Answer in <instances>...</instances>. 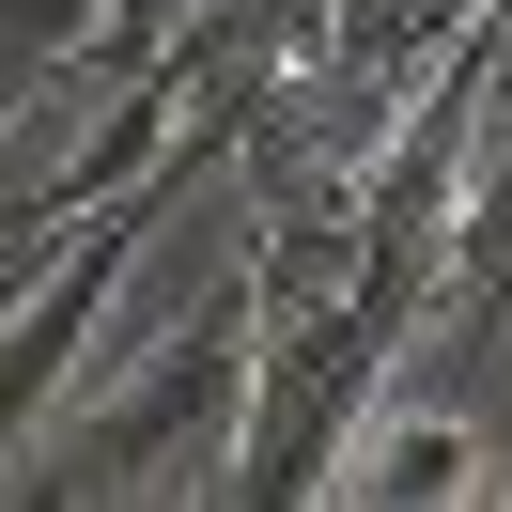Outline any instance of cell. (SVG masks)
I'll use <instances>...</instances> for the list:
<instances>
[{
  "label": "cell",
  "mask_w": 512,
  "mask_h": 512,
  "mask_svg": "<svg viewBox=\"0 0 512 512\" xmlns=\"http://www.w3.org/2000/svg\"><path fill=\"white\" fill-rule=\"evenodd\" d=\"M249 280H218L202 311L94 342L78 388L32 419V466H0L32 512H94V497H218L233 419H249Z\"/></svg>",
  "instance_id": "cell-1"
},
{
  "label": "cell",
  "mask_w": 512,
  "mask_h": 512,
  "mask_svg": "<svg viewBox=\"0 0 512 512\" xmlns=\"http://www.w3.org/2000/svg\"><path fill=\"white\" fill-rule=\"evenodd\" d=\"M125 249H140V187H125V202H94V218L63 233V264H47V280L0 311V466H16V450H32V419L78 388V357H94L109 295H125Z\"/></svg>",
  "instance_id": "cell-2"
},
{
  "label": "cell",
  "mask_w": 512,
  "mask_h": 512,
  "mask_svg": "<svg viewBox=\"0 0 512 512\" xmlns=\"http://www.w3.org/2000/svg\"><path fill=\"white\" fill-rule=\"evenodd\" d=\"M342 497H373V512H419V497H481V435L466 419H388V435H357V481Z\"/></svg>",
  "instance_id": "cell-3"
}]
</instances>
